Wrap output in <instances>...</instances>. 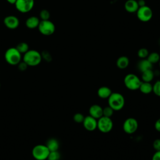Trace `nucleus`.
I'll return each mask as SVG.
<instances>
[{
    "label": "nucleus",
    "instance_id": "4be33fe9",
    "mask_svg": "<svg viewBox=\"0 0 160 160\" xmlns=\"http://www.w3.org/2000/svg\"><path fill=\"white\" fill-rule=\"evenodd\" d=\"M152 64H156L157 62H159L160 60V55L159 53L156 52H152L151 53H149V55L146 58Z\"/></svg>",
    "mask_w": 160,
    "mask_h": 160
},
{
    "label": "nucleus",
    "instance_id": "c9c22d12",
    "mask_svg": "<svg viewBox=\"0 0 160 160\" xmlns=\"http://www.w3.org/2000/svg\"><path fill=\"white\" fill-rule=\"evenodd\" d=\"M159 68H160V60H159Z\"/></svg>",
    "mask_w": 160,
    "mask_h": 160
},
{
    "label": "nucleus",
    "instance_id": "39448f33",
    "mask_svg": "<svg viewBox=\"0 0 160 160\" xmlns=\"http://www.w3.org/2000/svg\"><path fill=\"white\" fill-rule=\"evenodd\" d=\"M49 152L46 144L36 145L32 149V157L36 160H47Z\"/></svg>",
    "mask_w": 160,
    "mask_h": 160
},
{
    "label": "nucleus",
    "instance_id": "f3484780",
    "mask_svg": "<svg viewBox=\"0 0 160 160\" xmlns=\"http://www.w3.org/2000/svg\"><path fill=\"white\" fill-rule=\"evenodd\" d=\"M152 68V64L146 58L141 59L138 63V69L141 72Z\"/></svg>",
    "mask_w": 160,
    "mask_h": 160
},
{
    "label": "nucleus",
    "instance_id": "dca6fc26",
    "mask_svg": "<svg viewBox=\"0 0 160 160\" xmlns=\"http://www.w3.org/2000/svg\"><path fill=\"white\" fill-rule=\"evenodd\" d=\"M111 89L108 86H101L100 87L97 91V94L101 99H108L110 95L112 93Z\"/></svg>",
    "mask_w": 160,
    "mask_h": 160
},
{
    "label": "nucleus",
    "instance_id": "aec40b11",
    "mask_svg": "<svg viewBox=\"0 0 160 160\" xmlns=\"http://www.w3.org/2000/svg\"><path fill=\"white\" fill-rule=\"evenodd\" d=\"M139 90L144 94H148L152 92V85L151 82L142 81Z\"/></svg>",
    "mask_w": 160,
    "mask_h": 160
},
{
    "label": "nucleus",
    "instance_id": "f8f14e48",
    "mask_svg": "<svg viewBox=\"0 0 160 160\" xmlns=\"http://www.w3.org/2000/svg\"><path fill=\"white\" fill-rule=\"evenodd\" d=\"M84 128L89 131H93L97 129L98 119L92 117L90 115L84 117V121L82 122Z\"/></svg>",
    "mask_w": 160,
    "mask_h": 160
},
{
    "label": "nucleus",
    "instance_id": "ddd939ff",
    "mask_svg": "<svg viewBox=\"0 0 160 160\" xmlns=\"http://www.w3.org/2000/svg\"><path fill=\"white\" fill-rule=\"evenodd\" d=\"M89 115L98 119L102 116V108L99 104H92L89 109Z\"/></svg>",
    "mask_w": 160,
    "mask_h": 160
},
{
    "label": "nucleus",
    "instance_id": "473e14b6",
    "mask_svg": "<svg viewBox=\"0 0 160 160\" xmlns=\"http://www.w3.org/2000/svg\"><path fill=\"white\" fill-rule=\"evenodd\" d=\"M154 128L157 131L160 132V118L156 121L154 123Z\"/></svg>",
    "mask_w": 160,
    "mask_h": 160
},
{
    "label": "nucleus",
    "instance_id": "5701e85b",
    "mask_svg": "<svg viewBox=\"0 0 160 160\" xmlns=\"http://www.w3.org/2000/svg\"><path fill=\"white\" fill-rule=\"evenodd\" d=\"M16 48L19 51V52L21 54H24L26 53L29 49V45L28 44V43L25 42H19L17 44V46H16Z\"/></svg>",
    "mask_w": 160,
    "mask_h": 160
},
{
    "label": "nucleus",
    "instance_id": "f704fd0d",
    "mask_svg": "<svg viewBox=\"0 0 160 160\" xmlns=\"http://www.w3.org/2000/svg\"><path fill=\"white\" fill-rule=\"evenodd\" d=\"M17 0H6V1L9 3V4H14L16 3Z\"/></svg>",
    "mask_w": 160,
    "mask_h": 160
},
{
    "label": "nucleus",
    "instance_id": "bb28decb",
    "mask_svg": "<svg viewBox=\"0 0 160 160\" xmlns=\"http://www.w3.org/2000/svg\"><path fill=\"white\" fill-rule=\"evenodd\" d=\"M50 16V12L47 9H42L39 12V19L41 20H49Z\"/></svg>",
    "mask_w": 160,
    "mask_h": 160
},
{
    "label": "nucleus",
    "instance_id": "a211bd4d",
    "mask_svg": "<svg viewBox=\"0 0 160 160\" xmlns=\"http://www.w3.org/2000/svg\"><path fill=\"white\" fill-rule=\"evenodd\" d=\"M116 66L121 69H124L128 68L129 64V59L126 56H122L118 58L116 61Z\"/></svg>",
    "mask_w": 160,
    "mask_h": 160
},
{
    "label": "nucleus",
    "instance_id": "20e7f679",
    "mask_svg": "<svg viewBox=\"0 0 160 160\" xmlns=\"http://www.w3.org/2000/svg\"><path fill=\"white\" fill-rule=\"evenodd\" d=\"M141 82V79L137 75L132 73L126 74L124 78V84L126 88L131 91L139 89Z\"/></svg>",
    "mask_w": 160,
    "mask_h": 160
},
{
    "label": "nucleus",
    "instance_id": "2eb2a0df",
    "mask_svg": "<svg viewBox=\"0 0 160 160\" xmlns=\"http://www.w3.org/2000/svg\"><path fill=\"white\" fill-rule=\"evenodd\" d=\"M139 6L136 0H127L124 4L125 10L129 13L136 12Z\"/></svg>",
    "mask_w": 160,
    "mask_h": 160
},
{
    "label": "nucleus",
    "instance_id": "4468645a",
    "mask_svg": "<svg viewBox=\"0 0 160 160\" xmlns=\"http://www.w3.org/2000/svg\"><path fill=\"white\" fill-rule=\"evenodd\" d=\"M40 21L41 20L39 18L35 16H32L26 19L25 21V25L28 28L31 29L38 28Z\"/></svg>",
    "mask_w": 160,
    "mask_h": 160
},
{
    "label": "nucleus",
    "instance_id": "9d476101",
    "mask_svg": "<svg viewBox=\"0 0 160 160\" xmlns=\"http://www.w3.org/2000/svg\"><path fill=\"white\" fill-rule=\"evenodd\" d=\"M138 128V122L134 118H128L123 122L122 129L128 134L134 133Z\"/></svg>",
    "mask_w": 160,
    "mask_h": 160
},
{
    "label": "nucleus",
    "instance_id": "9b49d317",
    "mask_svg": "<svg viewBox=\"0 0 160 160\" xmlns=\"http://www.w3.org/2000/svg\"><path fill=\"white\" fill-rule=\"evenodd\" d=\"M4 26L9 29H15L19 26V20L14 15H8L3 19Z\"/></svg>",
    "mask_w": 160,
    "mask_h": 160
},
{
    "label": "nucleus",
    "instance_id": "c85d7f7f",
    "mask_svg": "<svg viewBox=\"0 0 160 160\" xmlns=\"http://www.w3.org/2000/svg\"><path fill=\"white\" fill-rule=\"evenodd\" d=\"M84 116L80 112H77L76 113L74 116H73V120L74 122L76 123H82L84 119Z\"/></svg>",
    "mask_w": 160,
    "mask_h": 160
},
{
    "label": "nucleus",
    "instance_id": "f03ea898",
    "mask_svg": "<svg viewBox=\"0 0 160 160\" xmlns=\"http://www.w3.org/2000/svg\"><path fill=\"white\" fill-rule=\"evenodd\" d=\"M108 106L114 111L121 110L125 104V99L122 94L119 92H112L108 99Z\"/></svg>",
    "mask_w": 160,
    "mask_h": 160
},
{
    "label": "nucleus",
    "instance_id": "6ab92c4d",
    "mask_svg": "<svg viewBox=\"0 0 160 160\" xmlns=\"http://www.w3.org/2000/svg\"><path fill=\"white\" fill-rule=\"evenodd\" d=\"M141 81L143 82H151L155 76L154 72L152 71V69H148L147 71H145L142 72H141Z\"/></svg>",
    "mask_w": 160,
    "mask_h": 160
},
{
    "label": "nucleus",
    "instance_id": "e433bc0d",
    "mask_svg": "<svg viewBox=\"0 0 160 160\" xmlns=\"http://www.w3.org/2000/svg\"><path fill=\"white\" fill-rule=\"evenodd\" d=\"M159 44H160V39H159Z\"/></svg>",
    "mask_w": 160,
    "mask_h": 160
},
{
    "label": "nucleus",
    "instance_id": "7c9ffc66",
    "mask_svg": "<svg viewBox=\"0 0 160 160\" xmlns=\"http://www.w3.org/2000/svg\"><path fill=\"white\" fill-rule=\"evenodd\" d=\"M18 68L21 71H24L27 69V67L28 66L24 61H21L18 64Z\"/></svg>",
    "mask_w": 160,
    "mask_h": 160
},
{
    "label": "nucleus",
    "instance_id": "72a5a7b5",
    "mask_svg": "<svg viewBox=\"0 0 160 160\" xmlns=\"http://www.w3.org/2000/svg\"><path fill=\"white\" fill-rule=\"evenodd\" d=\"M137 1H138V6H139V8L144 6H146V1L144 0H138Z\"/></svg>",
    "mask_w": 160,
    "mask_h": 160
},
{
    "label": "nucleus",
    "instance_id": "412c9836",
    "mask_svg": "<svg viewBox=\"0 0 160 160\" xmlns=\"http://www.w3.org/2000/svg\"><path fill=\"white\" fill-rule=\"evenodd\" d=\"M46 146L49 149V151H58L59 147V143L56 139L51 138L48 140Z\"/></svg>",
    "mask_w": 160,
    "mask_h": 160
},
{
    "label": "nucleus",
    "instance_id": "b1692460",
    "mask_svg": "<svg viewBox=\"0 0 160 160\" xmlns=\"http://www.w3.org/2000/svg\"><path fill=\"white\" fill-rule=\"evenodd\" d=\"M114 110L109 106L104 107L102 108V116L105 117L111 118V116L114 114Z\"/></svg>",
    "mask_w": 160,
    "mask_h": 160
},
{
    "label": "nucleus",
    "instance_id": "4c0bfd02",
    "mask_svg": "<svg viewBox=\"0 0 160 160\" xmlns=\"http://www.w3.org/2000/svg\"><path fill=\"white\" fill-rule=\"evenodd\" d=\"M0 88H1V83H0Z\"/></svg>",
    "mask_w": 160,
    "mask_h": 160
},
{
    "label": "nucleus",
    "instance_id": "c756f323",
    "mask_svg": "<svg viewBox=\"0 0 160 160\" xmlns=\"http://www.w3.org/2000/svg\"><path fill=\"white\" fill-rule=\"evenodd\" d=\"M152 147L156 151H160V139H156L153 141Z\"/></svg>",
    "mask_w": 160,
    "mask_h": 160
},
{
    "label": "nucleus",
    "instance_id": "0eeeda50",
    "mask_svg": "<svg viewBox=\"0 0 160 160\" xmlns=\"http://www.w3.org/2000/svg\"><path fill=\"white\" fill-rule=\"evenodd\" d=\"M113 128V121L111 118L101 116L98 119L97 128L102 133L109 132Z\"/></svg>",
    "mask_w": 160,
    "mask_h": 160
},
{
    "label": "nucleus",
    "instance_id": "1a4fd4ad",
    "mask_svg": "<svg viewBox=\"0 0 160 160\" xmlns=\"http://www.w3.org/2000/svg\"><path fill=\"white\" fill-rule=\"evenodd\" d=\"M136 15L139 21L142 22H148L152 18L153 12L151 8L146 5L138 8L136 11Z\"/></svg>",
    "mask_w": 160,
    "mask_h": 160
},
{
    "label": "nucleus",
    "instance_id": "393cba45",
    "mask_svg": "<svg viewBox=\"0 0 160 160\" xmlns=\"http://www.w3.org/2000/svg\"><path fill=\"white\" fill-rule=\"evenodd\" d=\"M61 158V154L58 151H50L47 160H59Z\"/></svg>",
    "mask_w": 160,
    "mask_h": 160
},
{
    "label": "nucleus",
    "instance_id": "7ed1b4c3",
    "mask_svg": "<svg viewBox=\"0 0 160 160\" xmlns=\"http://www.w3.org/2000/svg\"><path fill=\"white\" fill-rule=\"evenodd\" d=\"M22 59V54L16 48V47H11L8 48L4 53V59L6 62L10 65H18Z\"/></svg>",
    "mask_w": 160,
    "mask_h": 160
},
{
    "label": "nucleus",
    "instance_id": "a878e982",
    "mask_svg": "<svg viewBox=\"0 0 160 160\" xmlns=\"http://www.w3.org/2000/svg\"><path fill=\"white\" fill-rule=\"evenodd\" d=\"M149 55L148 49L145 48H140L138 51V56L141 59H146Z\"/></svg>",
    "mask_w": 160,
    "mask_h": 160
},
{
    "label": "nucleus",
    "instance_id": "f257e3e1",
    "mask_svg": "<svg viewBox=\"0 0 160 160\" xmlns=\"http://www.w3.org/2000/svg\"><path fill=\"white\" fill-rule=\"evenodd\" d=\"M42 55L37 50L29 49L22 56V61L28 66H36L42 61Z\"/></svg>",
    "mask_w": 160,
    "mask_h": 160
},
{
    "label": "nucleus",
    "instance_id": "423d86ee",
    "mask_svg": "<svg viewBox=\"0 0 160 160\" xmlns=\"http://www.w3.org/2000/svg\"><path fill=\"white\" fill-rule=\"evenodd\" d=\"M39 32L44 36H51L55 32L54 24L49 20H41L38 27Z\"/></svg>",
    "mask_w": 160,
    "mask_h": 160
},
{
    "label": "nucleus",
    "instance_id": "2f4dec72",
    "mask_svg": "<svg viewBox=\"0 0 160 160\" xmlns=\"http://www.w3.org/2000/svg\"><path fill=\"white\" fill-rule=\"evenodd\" d=\"M152 160H160V151H156L152 156Z\"/></svg>",
    "mask_w": 160,
    "mask_h": 160
},
{
    "label": "nucleus",
    "instance_id": "6e6552de",
    "mask_svg": "<svg viewBox=\"0 0 160 160\" xmlns=\"http://www.w3.org/2000/svg\"><path fill=\"white\" fill-rule=\"evenodd\" d=\"M14 5L19 12L28 13L33 9L34 0H17Z\"/></svg>",
    "mask_w": 160,
    "mask_h": 160
},
{
    "label": "nucleus",
    "instance_id": "cd10ccee",
    "mask_svg": "<svg viewBox=\"0 0 160 160\" xmlns=\"http://www.w3.org/2000/svg\"><path fill=\"white\" fill-rule=\"evenodd\" d=\"M152 92L155 95L160 97V80L156 81L152 85Z\"/></svg>",
    "mask_w": 160,
    "mask_h": 160
}]
</instances>
